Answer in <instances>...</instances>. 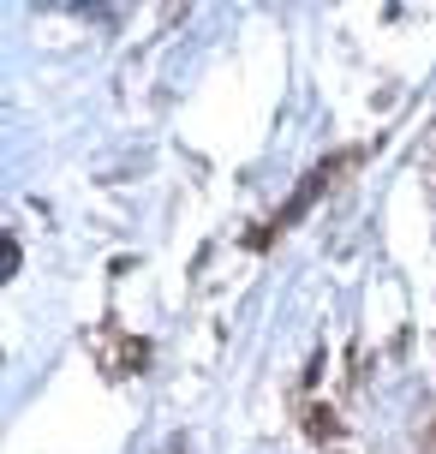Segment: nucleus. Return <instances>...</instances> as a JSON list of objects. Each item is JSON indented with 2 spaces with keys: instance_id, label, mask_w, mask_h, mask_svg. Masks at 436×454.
Wrapping results in <instances>:
<instances>
[{
  "instance_id": "f257e3e1",
  "label": "nucleus",
  "mask_w": 436,
  "mask_h": 454,
  "mask_svg": "<svg viewBox=\"0 0 436 454\" xmlns=\"http://www.w3.org/2000/svg\"><path fill=\"white\" fill-rule=\"evenodd\" d=\"M431 454H436V431H431Z\"/></svg>"
}]
</instances>
